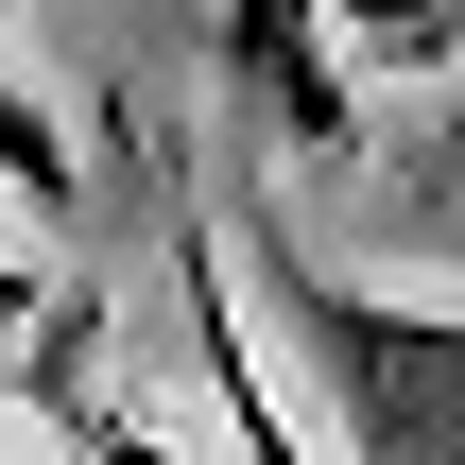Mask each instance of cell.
Listing matches in <instances>:
<instances>
[{"instance_id":"cell-6","label":"cell","mask_w":465,"mask_h":465,"mask_svg":"<svg viewBox=\"0 0 465 465\" xmlns=\"http://www.w3.org/2000/svg\"><path fill=\"white\" fill-rule=\"evenodd\" d=\"M414 155H465V86H449V104H431V138H414Z\"/></svg>"},{"instance_id":"cell-3","label":"cell","mask_w":465,"mask_h":465,"mask_svg":"<svg viewBox=\"0 0 465 465\" xmlns=\"http://www.w3.org/2000/svg\"><path fill=\"white\" fill-rule=\"evenodd\" d=\"M224 86H242L293 155H362V104H345V69H328V35H311V0H224Z\"/></svg>"},{"instance_id":"cell-2","label":"cell","mask_w":465,"mask_h":465,"mask_svg":"<svg viewBox=\"0 0 465 465\" xmlns=\"http://www.w3.org/2000/svg\"><path fill=\"white\" fill-rule=\"evenodd\" d=\"M173 293H190V380H207V414H224V465H311V431L276 414V380H259V345H242V259H224L207 224H173Z\"/></svg>"},{"instance_id":"cell-1","label":"cell","mask_w":465,"mask_h":465,"mask_svg":"<svg viewBox=\"0 0 465 465\" xmlns=\"http://www.w3.org/2000/svg\"><path fill=\"white\" fill-rule=\"evenodd\" d=\"M242 293L276 311V345H293V380H311L345 465H465V311L449 293H380L293 224L242 242Z\"/></svg>"},{"instance_id":"cell-5","label":"cell","mask_w":465,"mask_h":465,"mask_svg":"<svg viewBox=\"0 0 465 465\" xmlns=\"http://www.w3.org/2000/svg\"><path fill=\"white\" fill-rule=\"evenodd\" d=\"M0 190H17V207H35V224H52V207H69V121H52V104H35V86H0Z\"/></svg>"},{"instance_id":"cell-4","label":"cell","mask_w":465,"mask_h":465,"mask_svg":"<svg viewBox=\"0 0 465 465\" xmlns=\"http://www.w3.org/2000/svg\"><path fill=\"white\" fill-rule=\"evenodd\" d=\"M311 35H328L345 104L362 86H465V0H311Z\"/></svg>"}]
</instances>
